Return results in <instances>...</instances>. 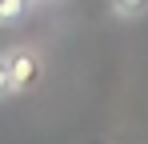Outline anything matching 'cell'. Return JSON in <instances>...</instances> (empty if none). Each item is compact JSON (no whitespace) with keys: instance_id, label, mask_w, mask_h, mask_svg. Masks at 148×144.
<instances>
[{"instance_id":"cell-1","label":"cell","mask_w":148,"mask_h":144,"mask_svg":"<svg viewBox=\"0 0 148 144\" xmlns=\"http://www.w3.org/2000/svg\"><path fill=\"white\" fill-rule=\"evenodd\" d=\"M36 80H40V56L36 52H28V48L0 52V100L28 92Z\"/></svg>"},{"instance_id":"cell-2","label":"cell","mask_w":148,"mask_h":144,"mask_svg":"<svg viewBox=\"0 0 148 144\" xmlns=\"http://www.w3.org/2000/svg\"><path fill=\"white\" fill-rule=\"evenodd\" d=\"M32 8H36V0H0V28H16Z\"/></svg>"},{"instance_id":"cell-3","label":"cell","mask_w":148,"mask_h":144,"mask_svg":"<svg viewBox=\"0 0 148 144\" xmlns=\"http://www.w3.org/2000/svg\"><path fill=\"white\" fill-rule=\"evenodd\" d=\"M108 4H112V12L124 16V20H136V16L148 12V0H108Z\"/></svg>"}]
</instances>
